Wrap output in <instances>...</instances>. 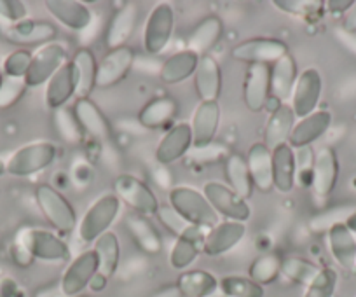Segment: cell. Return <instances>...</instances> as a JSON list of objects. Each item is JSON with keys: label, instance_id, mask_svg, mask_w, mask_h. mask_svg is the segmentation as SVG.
Masks as SVG:
<instances>
[{"label": "cell", "instance_id": "6da1fadb", "mask_svg": "<svg viewBox=\"0 0 356 297\" xmlns=\"http://www.w3.org/2000/svg\"><path fill=\"white\" fill-rule=\"evenodd\" d=\"M168 204L177 211L187 224L200 230L208 231L217 226L218 215L211 208L208 200L204 198L203 191H196L193 187L178 186L173 187L168 194Z\"/></svg>", "mask_w": 356, "mask_h": 297}, {"label": "cell", "instance_id": "7a4b0ae2", "mask_svg": "<svg viewBox=\"0 0 356 297\" xmlns=\"http://www.w3.org/2000/svg\"><path fill=\"white\" fill-rule=\"evenodd\" d=\"M35 203L40 214L54 231L60 234H70L77 230V211L70 201L49 184H40L35 189Z\"/></svg>", "mask_w": 356, "mask_h": 297}, {"label": "cell", "instance_id": "3957f363", "mask_svg": "<svg viewBox=\"0 0 356 297\" xmlns=\"http://www.w3.org/2000/svg\"><path fill=\"white\" fill-rule=\"evenodd\" d=\"M121 211V201L114 193L102 194L89 204L77 226V234L84 243H95L102 234L111 231V226Z\"/></svg>", "mask_w": 356, "mask_h": 297}, {"label": "cell", "instance_id": "277c9868", "mask_svg": "<svg viewBox=\"0 0 356 297\" xmlns=\"http://www.w3.org/2000/svg\"><path fill=\"white\" fill-rule=\"evenodd\" d=\"M16 247L25 250L32 259L42 262H67L70 261L68 243L56 233L39 227H29L19 231Z\"/></svg>", "mask_w": 356, "mask_h": 297}, {"label": "cell", "instance_id": "5b68a950", "mask_svg": "<svg viewBox=\"0 0 356 297\" xmlns=\"http://www.w3.org/2000/svg\"><path fill=\"white\" fill-rule=\"evenodd\" d=\"M58 156L53 142H33L19 147L6 161V172L13 177H30L49 168Z\"/></svg>", "mask_w": 356, "mask_h": 297}, {"label": "cell", "instance_id": "8992f818", "mask_svg": "<svg viewBox=\"0 0 356 297\" xmlns=\"http://www.w3.org/2000/svg\"><path fill=\"white\" fill-rule=\"evenodd\" d=\"M114 194L121 203L131 208L133 214L143 215V217H152L157 214L161 203L157 200L156 193L147 186L143 180L131 173H121L114 180Z\"/></svg>", "mask_w": 356, "mask_h": 297}, {"label": "cell", "instance_id": "52a82bcc", "mask_svg": "<svg viewBox=\"0 0 356 297\" xmlns=\"http://www.w3.org/2000/svg\"><path fill=\"white\" fill-rule=\"evenodd\" d=\"M289 54V46L280 39H271V37H253V39L243 40L238 46L232 47L231 56L232 60L239 63L250 65H269Z\"/></svg>", "mask_w": 356, "mask_h": 297}, {"label": "cell", "instance_id": "ba28073f", "mask_svg": "<svg viewBox=\"0 0 356 297\" xmlns=\"http://www.w3.org/2000/svg\"><path fill=\"white\" fill-rule=\"evenodd\" d=\"M203 194L211 208L217 211L218 217H225L227 220L236 222H246L252 217V208H250L248 201L243 200L225 184L215 182V180L207 182L203 186Z\"/></svg>", "mask_w": 356, "mask_h": 297}, {"label": "cell", "instance_id": "9c48e42d", "mask_svg": "<svg viewBox=\"0 0 356 297\" xmlns=\"http://www.w3.org/2000/svg\"><path fill=\"white\" fill-rule=\"evenodd\" d=\"M175 29V11L171 4L161 2L150 11L143 29V49L149 54H159L170 44Z\"/></svg>", "mask_w": 356, "mask_h": 297}, {"label": "cell", "instance_id": "30bf717a", "mask_svg": "<svg viewBox=\"0 0 356 297\" xmlns=\"http://www.w3.org/2000/svg\"><path fill=\"white\" fill-rule=\"evenodd\" d=\"M98 271H100V262H98L97 252L93 248L84 250L77 257L72 259L70 264L65 269L60 282L61 294L63 296H81Z\"/></svg>", "mask_w": 356, "mask_h": 297}, {"label": "cell", "instance_id": "8fae6325", "mask_svg": "<svg viewBox=\"0 0 356 297\" xmlns=\"http://www.w3.org/2000/svg\"><path fill=\"white\" fill-rule=\"evenodd\" d=\"M67 60V49L61 44L51 42L39 47L32 54V63L25 76L26 88H37L47 84V81L58 72Z\"/></svg>", "mask_w": 356, "mask_h": 297}, {"label": "cell", "instance_id": "7c38bea8", "mask_svg": "<svg viewBox=\"0 0 356 297\" xmlns=\"http://www.w3.org/2000/svg\"><path fill=\"white\" fill-rule=\"evenodd\" d=\"M321 91H323V79L316 68H306L304 72H300L292 98H290V107L297 119H302L318 111Z\"/></svg>", "mask_w": 356, "mask_h": 297}, {"label": "cell", "instance_id": "4fadbf2b", "mask_svg": "<svg viewBox=\"0 0 356 297\" xmlns=\"http://www.w3.org/2000/svg\"><path fill=\"white\" fill-rule=\"evenodd\" d=\"M56 26L44 19H23L15 25L2 26V35L8 42L23 46L26 49L29 46H46L56 39Z\"/></svg>", "mask_w": 356, "mask_h": 297}, {"label": "cell", "instance_id": "5bb4252c", "mask_svg": "<svg viewBox=\"0 0 356 297\" xmlns=\"http://www.w3.org/2000/svg\"><path fill=\"white\" fill-rule=\"evenodd\" d=\"M339 158L332 147H321L314 152L313 175H311V187L318 198H328L335 191L339 182Z\"/></svg>", "mask_w": 356, "mask_h": 297}, {"label": "cell", "instance_id": "9a60e30c", "mask_svg": "<svg viewBox=\"0 0 356 297\" xmlns=\"http://www.w3.org/2000/svg\"><path fill=\"white\" fill-rule=\"evenodd\" d=\"M271 98V67L250 65L245 72L243 100L250 112H262Z\"/></svg>", "mask_w": 356, "mask_h": 297}, {"label": "cell", "instance_id": "2e32d148", "mask_svg": "<svg viewBox=\"0 0 356 297\" xmlns=\"http://www.w3.org/2000/svg\"><path fill=\"white\" fill-rule=\"evenodd\" d=\"M193 147V129L189 122H177L171 126L156 147V161L159 165H173L182 159Z\"/></svg>", "mask_w": 356, "mask_h": 297}, {"label": "cell", "instance_id": "e0dca14e", "mask_svg": "<svg viewBox=\"0 0 356 297\" xmlns=\"http://www.w3.org/2000/svg\"><path fill=\"white\" fill-rule=\"evenodd\" d=\"M135 63V51L124 46L112 49L98 61L97 88H112L128 77Z\"/></svg>", "mask_w": 356, "mask_h": 297}, {"label": "cell", "instance_id": "ac0fdd59", "mask_svg": "<svg viewBox=\"0 0 356 297\" xmlns=\"http://www.w3.org/2000/svg\"><path fill=\"white\" fill-rule=\"evenodd\" d=\"M245 222L222 220L217 226L208 230L203 241V254L208 257H218L231 252L245 238Z\"/></svg>", "mask_w": 356, "mask_h": 297}, {"label": "cell", "instance_id": "d6986e66", "mask_svg": "<svg viewBox=\"0 0 356 297\" xmlns=\"http://www.w3.org/2000/svg\"><path fill=\"white\" fill-rule=\"evenodd\" d=\"M332 126V114L325 109H318L313 114L302 119H297L292 133L289 136V145L292 149H307L321 138Z\"/></svg>", "mask_w": 356, "mask_h": 297}, {"label": "cell", "instance_id": "ffe728a7", "mask_svg": "<svg viewBox=\"0 0 356 297\" xmlns=\"http://www.w3.org/2000/svg\"><path fill=\"white\" fill-rule=\"evenodd\" d=\"M193 129V147L204 149L211 145L220 125V105L218 102H200L191 119Z\"/></svg>", "mask_w": 356, "mask_h": 297}, {"label": "cell", "instance_id": "44dd1931", "mask_svg": "<svg viewBox=\"0 0 356 297\" xmlns=\"http://www.w3.org/2000/svg\"><path fill=\"white\" fill-rule=\"evenodd\" d=\"M77 95V74L72 60L65 61L58 72L47 81L44 100L51 111H58Z\"/></svg>", "mask_w": 356, "mask_h": 297}, {"label": "cell", "instance_id": "7402d4cb", "mask_svg": "<svg viewBox=\"0 0 356 297\" xmlns=\"http://www.w3.org/2000/svg\"><path fill=\"white\" fill-rule=\"evenodd\" d=\"M74 119L88 135L98 140L112 138V125L107 115L91 98H77L74 104Z\"/></svg>", "mask_w": 356, "mask_h": 297}, {"label": "cell", "instance_id": "603a6c76", "mask_svg": "<svg viewBox=\"0 0 356 297\" xmlns=\"http://www.w3.org/2000/svg\"><path fill=\"white\" fill-rule=\"evenodd\" d=\"M138 22V8L133 2L122 4L121 8L115 9L108 22L107 30H105V46L108 51L124 47L129 37L133 35Z\"/></svg>", "mask_w": 356, "mask_h": 297}, {"label": "cell", "instance_id": "cb8c5ba5", "mask_svg": "<svg viewBox=\"0 0 356 297\" xmlns=\"http://www.w3.org/2000/svg\"><path fill=\"white\" fill-rule=\"evenodd\" d=\"M46 9L58 23L74 32L88 29L93 22L91 9L84 2H77V0H47Z\"/></svg>", "mask_w": 356, "mask_h": 297}, {"label": "cell", "instance_id": "d4e9b609", "mask_svg": "<svg viewBox=\"0 0 356 297\" xmlns=\"http://www.w3.org/2000/svg\"><path fill=\"white\" fill-rule=\"evenodd\" d=\"M124 230L133 243L147 255H157L163 250V238L152 222L138 214H129L124 218Z\"/></svg>", "mask_w": 356, "mask_h": 297}, {"label": "cell", "instance_id": "484cf974", "mask_svg": "<svg viewBox=\"0 0 356 297\" xmlns=\"http://www.w3.org/2000/svg\"><path fill=\"white\" fill-rule=\"evenodd\" d=\"M194 90L200 102H218L222 93V68L210 54L200 58L194 74Z\"/></svg>", "mask_w": 356, "mask_h": 297}, {"label": "cell", "instance_id": "4316f807", "mask_svg": "<svg viewBox=\"0 0 356 297\" xmlns=\"http://www.w3.org/2000/svg\"><path fill=\"white\" fill-rule=\"evenodd\" d=\"M297 159L296 152L289 143L273 149V187L278 193L289 194L296 187Z\"/></svg>", "mask_w": 356, "mask_h": 297}, {"label": "cell", "instance_id": "83f0119b", "mask_svg": "<svg viewBox=\"0 0 356 297\" xmlns=\"http://www.w3.org/2000/svg\"><path fill=\"white\" fill-rule=\"evenodd\" d=\"M250 177H252L253 187L260 193H271L273 187V151L262 142H257L250 147L248 158Z\"/></svg>", "mask_w": 356, "mask_h": 297}, {"label": "cell", "instance_id": "f1b7e54d", "mask_svg": "<svg viewBox=\"0 0 356 297\" xmlns=\"http://www.w3.org/2000/svg\"><path fill=\"white\" fill-rule=\"evenodd\" d=\"M207 231L193 227L189 233L177 238L170 250V266L177 271H187L196 261L197 255L203 254V241Z\"/></svg>", "mask_w": 356, "mask_h": 297}, {"label": "cell", "instance_id": "f546056e", "mask_svg": "<svg viewBox=\"0 0 356 297\" xmlns=\"http://www.w3.org/2000/svg\"><path fill=\"white\" fill-rule=\"evenodd\" d=\"M297 63L292 54H285L276 63L271 65V98L278 100L280 104H289L292 98L293 88H296Z\"/></svg>", "mask_w": 356, "mask_h": 297}, {"label": "cell", "instance_id": "4dcf8cb0", "mask_svg": "<svg viewBox=\"0 0 356 297\" xmlns=\"http://www.w3.org/2000/svg\"><path fill=\"white\" fill-rule=\"evenodd\" d=\"M200 58L196 53H193L191 49L178 51V53L171 54L164 60V63L161 65L159 77L164 84H180L184 81L191 79L196 74V68L200 65Z\"/></svg>", "mask_w": 356, "mask_h": 297}, {"label": "cell", "instance_id": "1f68e13d", "mask_svg": "<svg viewBox=\"0 0 356 297\" xmlns=\"http://www.w3.org/2000/svg\"><path fill=\"white\" fill-rule=\"evenodd\" d=\"M328 248L342 269L356 268L355 234L346 227L344 222H335L328 227Z\"/></svg>", "mask_w": 356, "mask_h": 297}, {"label": "cell", "instance_id": "d6a6232c", "mask_svg": "<svg viewBox=\"0 0 356 297\" xmlns=\"http://www.w3.org/2000/svg\"><path fill=\"white\" fill-rule=\"evenodd\" d=\"M297 118L293 114L290 104L280 105L276 111L271 112L269 119H267L266 129H264V140L262 143L269 149L282 145V143L289 142V136L292 133L293 126H296Z\"/></svg>", "mask_w": 356, "mask_h": 297}, {"label": "cell", "instance_id": "836d02e7", "mask_svg": "<svg viewBox=\"0 0 356 297\" xmlns=\"http://www.w3.org/2000/svg\"><path fill=\"white\" fill-rule=\"evenodd\" d=\"M178 112V104L171 97H159L147 102L138 112V122L147 129H161L171 125Z\"/></svg>", "mask_w": 356, "mask_h": 297}, {"label": "cell", "instance_id": "e575fe53", "mask_svg": "<svg viewBox=\"0 0 356 297\" xmlns=\"http://www.w3.org/2000/svg\"><path fill=\"white\" fill-rule=\"evenodd\" d=\"M224 33V23L218 16H207L196 25L189 35V47L197 56H207L211 47L217 46Z\"/></svg>", "mask_w": 356, "mask_h": 297}, {"label": "cell", "instance_id": "d590c367", "mask_svg": "<svg viewBox=\"0 0 356 297\" xmlns=\"http://www.w3.org/2000/svg\"><path fill=\"white\" fill-rule=\"evenodd\" d=\"M175 285L184 297H208L218 290V280L204 269H187L178 276Z\"/></svg>", "mask_w": 356, "mask_h": 297}, {"label": "cell", "instance_id": "8d00e7d4", "mask_svg": "<svg viewBox=\"0 0 356 297\" xmlns=\"http://www.w3.org/2000/svg\"><path fill=\"white\" fill-rule=\"evenodd\" d=\"M72 63L77 74V98H89L91 91L97 88V74H98V61L95 54L89 49L75 51L72 56Z\"/></svg>", "mask_w": 356, "mask_h": 297}, {"label": "cell", "instance_id": "74e56055", "mask_svg": "<svg viewBox=\"0 0 356 297\" xmlns=\"http://www.w3.org/2000/svg\"><path fill=\"white\" fill-rule=\"evenodd\" d=\"M225 180H227V186L234 191L236 194L243 198V200L248 201L253 194V182L252 177H250L248 165H246V158H243L241 154H231L225 159Z\"/></svg>", "mask_w": 356, "mask_h": 297}, {"label": "cell", "instance_id": "f35d334b", "mask_svg": "<svg viewBox=\"0 0 356 297\" xmlns=\"http://www.w3.org/2000/svg\"><path fill=\"white\" fill-rule=\"evenodd\" d=\"M93 250L97 252L98 262H100V271L98 273H102V275L111 280L118 271L119 262H121V243H119L118 234L112 233V231L102 234L95 241Z\"/></svg>", "mask_w": 356, "mask_h": 297}, {"label": "cell", "instance_id": "ab89813d", "mask_svg": "<svg viewBox=\"0 0 356 297\" xmlns=\"http://www.w3.org/2000/svg\"><path fill=\"white\" fill-rule=\"evenodd\" d=\"M280 275H282V259L271 252L253 259L248 268V278H252L253 282L262 287L271 285L273 282L280 278Z\"/></svg>", "mask_w": 356, "mask_h": 297}, {"label": "cell", "instance_id": "60d3db41", "mask_svg": "<svg viewBox=\"0 0 356 297\" xmlns=\"http://www.w3.org/2000/svg\"><path fill=\"white\" fill-rule=\"evenodd\" d=\"M218 290L225 297H264L266 290L248 276L229 275L218 280Z\"/></svg>", "mask_w": 356, "mask_h": 297}, {"label": "cell", "instance_id": "b9f144b4", "mask_svg": "<svg viewBox=\"0 0 356 297\" xmlns=\"http://www.w3.org/2000/svg\"><path fill=\"white\" fill-rule=\"evenodd\" d=\"M321 268L304 257H286L282 261V275L297 285L307 287Z\"/></svg>", "mask_w": 356, "mask_h": 297}, {"label": "cell", "instance_id": "7bdbcfd3", "mask_svg": "<svg viewBox=\"0 0 356 297\" xmlns=\"http://www.w3.org/2000/svg\"><path fill=\"white\" fill-rule=\"evenodd\" d=\"M339 275L334 268H321L313 282L306 287L302 297H334Z\"/></svg>", "mask_w": 356, "mask_h": 297}, {"label": "cell", "instance_id": "ee69618b", "mask_svg": "<svg viewBox=\"0 0 356 297\" xmlns=\"http://www.w3.org/2000/svg\"><path fill=\"white\" fill-rule=\"evenodd\" d=\"M156 218L161 222V226H163L168 233L173 234L175 240L184 236L186 233H189V231L194 227L191 226V224H187V222L184 220V218L180 217V215H178L170 204H161L159 210H157L156 214Z\"/></svg>", "mask_w": 356, "mask_h": 297}, {"label": "cell", "instance_id": "f6af8a7d", "mask_svg": "<svg viewBox=\"0 0 356 297\" xmlns=\"http://www.w3.org/2000/svg\"><path fill=\"white\" fill-rule=\"evenodd\" d=\"M30 63H32V53L29 49H18L15 53L9 54L4 60V72L6 77H13V79H25L26 72H29Z\"/></svg>", "mask_w": 356, "mask_h": 297}, {"label": "cell", "instance_id": "bcb514c9", "mask_svg": "<svg viewBox=\"0 0 356 297\" xmlns=\"http://www.w3.org/2000/svg\"><path fill=\"white\" fill-rule=\"evenodd\" d=\"M25 79H13L4 77V84L0 88V109H9L25 95Z\"/></svg>", "mask_w": 356, "mask_h": 297}, {"label": "cell", "instance_id": "7dc6e473", "mask_svg": "<svg viewBox=\"0 0 356 297\" xmlns=\"http://www.w3.org/2000/svg\"><path fill=\"white\" fill-rule=\"evenodd\" d=\"M29 9L19 0H0V22L4 25H15V23L26 19Z\"/></svg>", "mask_w": 356, "mask_h": 297}, {"label": "cell", "instance_id": "c3c4849f", "mask_svg": "<svg viewBox=\"0 0 356 297\" xmlns=\"http://www.w3.org/2000/svg\"><path fill=\"white\" fill-rule=\"evenodd\" d=\"M273 4L278 9H282L283 13L299 16L313 15V13L320 11V9L323 8L321 2H302V0H275Z\"/></svg>", "mask_w": 356, "mask_h": 297}, {"label": "cell", "instance_id": "681fc988", "mask_svg": "<svg viewBox=\"0 0 356 297\" xmlns=\"http://www.w3.org/2000/svg\"><path fill=\"white\" fill-rule=\"evenodd\" d=\"M355 4V0H330V2H327V8L332 15H344V13L351 11Z\"/></svg>", "mask_w": 356, "mask_h": 297}, {"label": "cell", "instance_id": "f907efd6", "mask_svg": "<svg viewBox=\"0 0 356 297\" xmlns=\"http://www.w3.org/2000/svg\"><path fill=\"white\" fill-rule=\"evenodd\" d=\"M150 297H184L182 292L178 290V287L175 285H166V287H161L157 292H154Z\"/></svg>", "mask_w": 356, "mask_h": 297}, {"label": "cell", "instance_id": "816d5d0a", "mask_svg": "<svg viewBox=\"0 0 356 297\" xmlns=\"http://www.w3.org/2000/svg\"><path fill=\"white\" fill-rule=\"evenodd\" d=\"M107 283H108L107 276H104L102 273H97V275H95V278L91 280V283H89L88 289H91L93 292H102V290L107 287Z\"/></svg>", "mask_w": 356, "mask_h": 297}, {"label": "cell", "instance_id": "f5cc1de1", "mask_svg": "<svg viewBox=\"0 0 356 297\" xmlns=\"http://www.w3.org/2000/svg\"><path fill=\"white\" fill-rule=\"evenodd\" d=\"M346 227H348L349 231H351L353 234H356V210L353 211V214H349L348 217H346Z\"/></svg>", "mask_w": 356, "mask_h": 297}, {"label": "cell", "instance_id": "db71d44e", "mask_svg": "<svg viewBox=\"0 0 356 297\" xmlns=\"http://www.w3.org/2000/svg\"><path fill=\"white\" fill-rule=\"evenodd\" d=\"M208 297H225V296H224V294L220 292V290H217V292L211 294V296H208Z\"/></svg>", "mask_w": 356, "mask_h": 297}, {"label": "cell", "instance_id": "11a10c76", "mask_svg": "<svg viewBox=\"0 0 356 297\" xmlns=\"http://www.w3.org/2000/svg\"><path fill=\"white\" fill-rule=\"evenodd\" d=\"M4 72H2V70H0V88H2V84H4Z\"/></svg>", "mask_w": 356, "mask_h": 297}, {"label": "cell", "instance_id": "9f6ffc18", "mask_svg": "<svg viewBox=\"0 0 356 297\" xmlns=\"http://www.w3.org/2000/svg\"><path fill=\"white\" fill-rule=\"evenodd\" d=\"M54 297H86V296H82V294H81V296H63V294H58V296H54Z\"/></svg>", "mask_w": 356, "mask_h": 297}]
</instances>
